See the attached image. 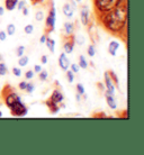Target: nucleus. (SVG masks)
Returning <instances> with one entry per match:
<instances>
[{
	"mask_svg": "<svg viewBox=\"0 0 144 155\" xmlns=\"http://www.w3.org/2000/svg\"><path fill=\"white\" fill-rule=\"evenodd\" d=\"M101 24L104 27L113 34H119L125 31L127 25V8L123 4L110 12L100 16Z\"/></svg>",
	"mask_w": 144,
	"mask_h": 155,
	"instance_id": "nucleus-1",
	"label": "nucleus"
},
{
	"mask_svg": "<svg viewBox=\"0 0 144 155\" xmlns=\"http://www.w3.org/2000/svg\"><path fill=\"white\" fill-rule=\"evenodd\" d=\"M123 4H125V0H94L95 9L100 16Z\"/></svg>",
	"mask_w": 144,
	"mask_h": 155,
	"instance_id": "nucleus-2",
	"label": "nucleus"
},
{
	"mask_svg": "<svg viewBox=\"0 0 144 155\" xmlns=\"http://www.w3.org/2000/svg\"><path fill=\"white\" fill-rule=\"evenodd\" d=\"M55 23H56V9H55L54 4L52 2L49 15H47L46 19H45V26H46V29L49 33H51V31H53L55 29Z\"/></svg>",
	"mask_w": 144,
	"mask_h": 155,
	"instance_id": "nucleus-3",
	"label": "nucleus"
},
{
	"mask_svg": "<svg viewBox=\"0 0 144 155\" xmlns=\"http://www.w3.org/2000/svg\"><path fill=\"white\" fill-rule=\"evenodd\" d=\"M10 110H12V115L15 117H24V116H26L28 113L27 107L24 105L23 101L16 102L15 105H12V107H10Z\"/></svg>",
	"mask_w": 144,
	"mask_h": 155,
	"instance_id": "nucleus-4",
	"label": "nucleus"
},
{
	"mask_svg": "<svg viewBox=\"0 0 144 155\" xmlns=\"http://www.w3.org/2000/svg\"><path fill=\"white\" fill-rule=\"evenodd\" d=\"M104 80H105V88H106V92L109 93V94H113L115 96V92H116V87L114 84L112 78L109 75V72L106 71L105 74H104Z\"/></svg>",
	"mask_w": 144,
	"mask_h": 155,
	"instance_id": "nucleus-5",
	"label": "nucleus"
},
{
	"mask_svg": "<svg viewBox=\"0 0 144 155\" xmlns=\"http://www.w3.org/2000/svg\"><path fill=\"white\" fill-rule=\"evenodd\" d=\"M19 101H22V97L20 96H18L16 92H9L7 93L6 96H5V104H6V106L7 107H12V105H15L16 102H19Z\"/></svg>",
	"mask_w": 144,
	"mask_h": 155,
	"instance_id": "nucleus-6",
	"label": "nucleus"
},
{
	"mask_svg": "<svg viewBox=\"0 0 144 155\" xmlns=\"http://www.w3.org/2000/svg\"><path fill=\"white\" fill-rule=\"evenodd\" d=\"M80 19H81V24L83 26H88L89 25L90 12L88 6H82L81 7V10H80Z\"/></svg>",
	"mask_w": 144,
	"mask_h": 155,
	"instance_id": "nucleus-7",
	"label": "nucleus"
},
{
	"mask_svg": "<svg viewBox=\"0 0 144 155\" xmlns=\"http://www.w3.org/2000/svg\"><path fill=\"white\" fill-rule=\"evenodd\" d=\"M70 60L68 58L65 53H61L59 56V65L61 68V70H63L64 72L70 69Z\"/></svg>",
	"mask_w": 144,
	"mask_h": 155,
	"instance_id": "nucleus-8",
	"label": "nucleus"
},
{
	"mask_svg": "<svg viewBox=\"0 0 144 155\" xmlns=\"http://www.w3.org/2000/svg\"><path fill=\"white\" fill-rule=\"evenodd\" d=\"M74 45H75V42H74V36H70V38L65 41L64 44H63V51L65 54H72L74 51Z\"/></svg>",
	"mask_w": 144,
	"mask_h": 155,
	"instance_id": "nucleus-9",
	"label": "nucleus"
},
{
	"mask_svg": "<svg viewBox=\"0 0 144 155\" xmlns=\"http://www.w3.org/2000/svg\"><path fill=\"white\" fill-rule=\"evenodd\" d=\"M50 99L52 101H54V102H56V104H62L63 100H64V96H63V93L60 91V90L55 89L53 92H52V94H51Z\"/></svg>",
	"mask_w": 144,
	"mask_h": 155,
	"instance_id": "nucleus-10",
	"label": "nucleus"
},
{
	"mask_svg": "<svg viewBox=\"0 0 144 155\" xmlns=\"http://www.w3.org/2000/svg\"><path fill=\"white\" fill-rule=\"evenodd\" d=\"M45 105H46V107L49 108L51 114H58L59 111H60V109H61V107L59 106V104H56V102H54V101H52L50 98L45 101Z\"/></svg>",
	"mask_w": 144,
	"mask_h": 155,
	"instance_id": "nucleus-11",
	"label": "nucleus"
},
{
	"mask_svg": "<svg viewBox=\"0 0 144 155\" xmlns=\"http://www.w3.org/2000/svg\"><path fill=\"white\" fill-rule=\"evenodd\" d=\"M62 12H63V15L65 16V17L71 18V17H73V15H74V7L70 2H66L62 7Z\"/></svg>",
	"mask_w": 144,
	"mask_h": 155,
	"instance_id": "nucleus-12",
	"label": "nucleus"
},
{
	"mask_svg": "<svg viewBox=\"0 0 144 155\" xmlns=\"http://www.w3.org/2000/svg\"><path fill=\"white\" fill-rule=\"evenodd\" d=\"M64 35L66 36V37H70V36H72L74 34V23H72V21H65L64 23Z\"/></svg>",
	"mask_w": 144,
	"mask_h": 155,
	"instance_id": "nucleus-13",
	"label": "nucleus"
},
{
	"mask_svg": "<svg viewBox=\"0 0 144 155\" xmlns=\"http://www.w3.org/2000/svg\"><path fill=\"white\" fill-rule=\"evenodd\" d=\"M105 98H106V102H107V105H108L109 108L113 109V110H116L117 109V101L115 100V98H114L113 94H109V93L106 92Z\"/></svg>",
	"mask_w": 144,
	"mask_h": 155,
	"instance_id": "nucleus-14",
	"label": "nucleus"
},
{
	"mask_svg": "<svg viewBox=\"0 0 144 155\" xmlns=\"http://www.w3.org/2000/svg\"><path fill=\"white\" fill-rule=\"evenodd\" d=\"M118 48H119V42H117V41H112L108 44V53L112 56H116Z\"/></svg>",
	"mask_w": 144,
	"mask_h": 155,
	"instance_id": "nucleus-15",
	"label": "nucleus"
},
{
	"mask_svg": "<svg viewBox=\"0 0 144 155\" xmlns=\"http://www.w3.org/2000/svg\"><path fill=\"white\" fill-rule=\"evenodd\" d=\"M18 0H5V9H7L8 12H12L16 9Z\"/></svg>",
	"mask_w": 144,
	"mask_h": 155,
	"instance_id": "nucleus-16",
	"label": "nucleus"
},
{
	"mask_svg": "<svg viewBox=\"0 0 144 155\" xmlns=\"http://www.w3.org/2000/svg\"><path fill=\"white\" fill-rule=\"evenodd\" d=\"M44 44H46V47L49 48V51H50L51 53H54L55 52V41L54 39L50 38V37L47 36V38Z\"/></svg>",
	"mask_w": 144,
	"mask_h": 155,
	"instance_id": "nucleus-17",
	"label": "nucleus"
},
{
	"mask_svg": "<svg viewBox=\"0 0 144 155\" xmlns=\"http://www.w3.org/2000/svg\"><path fill=\"white\" fill-rule=\"evenodd\" d=\"M78 65L80 66V69H83V70H86L87 68H88V62H87L86 58H85L83 55H80V56H79Z\"/></svg>",
	"mask_w": 144,
	"mask_h": 155,
	"instance_id": "nucleus-18",
	"label": "nucleus"
},
{
	"mask_svg": "<svg viewBox=\"0 0 144 155\" xmlns=\"http://www.w3.org/2000/svg\"><path fill=\"white\" fill-rule=\"evenodd\" d=\"M29 63V58L28 56H20L19 60H18V65L20 66V68H24V66H26Z\"/></svg>",
	"mask_w": 144,
	"mask_h": 155,
	"instance_id": "nucleus-19",
	"label": "nucleus"
},
{
	"mask_svg": "<svg viewBox=\"0 0 144 155\" xmlns=\"http://www.w3.org/2000/svg\"><path fill=\"white\" fill-rule=\"evenodd\" d=\"M6 33H7V35L9 36H12L14 34L16 33V26L14 24H8L7 25V28H6Z\"/></svg>",
	"mask_w": 144,
	"mask_h": 155,
	"instance_id": "nucleus-20",
	"label": "nucleus"
},
{
	"mask_svg": "<svg viewBox=\"0 0 144 155\" xmlns=\"http://www.w3.org/2000/svg\"><path fill=\"white\" fill-rule=\"evenodd\" d=\"M109 72V75H110V78H112V80H113L114 84H115V87H119V80H118V78H117V75L115 74V72L114 71H108Z\"/></svg>",
	"mask_w": 144,
	"mask_h": 155,
	"instance_id": "nucleus-21",
	"label": "nucleus"
},
{
	"mask_svg": "<svg viewBox=\"0 0 144 155\" xmlns=\"http://www.w3.org/2000/svg\"><path fill=\"white\" fill-rule=\"evenodd\" d=\"M65 77H66V80H68V82H69V83H73L74 73L70 70V69H69L68 71H65Z\"/></svg>",
	"mask_w": 144,
	"mask_h": 155,
	"instance_id": "nucleus-22",
	"label": "nucleus"
},
{
	"mask_svg": "<svg viewBox=\"0 0 144 155\" xmlns=\"http://www.w3.org/2000/svg\"><path fill=\"white\" fill-rule=\"evenodd\" d=\"M39 78L41 81H46L47 79H49V72L46 70H42L39 73Z\"/></svg>",
	"mask_w": 144,
	"mask_h": 155,
	"instance_id": "nucleus-23",
	"label": "nucleus"
},
{
	"mask_svg": "<svg viewBox=\"0 0 144 155\" xmlns=\"http://www.w3.org/2000/svg\"><path fill=\"white\" fill-rule=\"evenodd\" d=\"M75 89H77V93H79V94H81V96H85V94H86L85 85L81 84V83H78L77 87H75Z\"/></svg>",
	"mask_w": 144,
	"mask_h": 155,
	"instance_id": "nucleus-24",
	"label": "nucleus"
},
{
	"mask_svg": "<svg viewBox=\"0 0 144 155\" xmlns=\"http://www.w3.org/2000/svg\"><path fill=\"white\" fill-rule=\"evenodd\" d=\"M34 90H35V84H34L33 82H27L26 88H25V91H26L27 93H33L34 92Z\"/></svg>",
	"mask_w": 144,
	"mask_h": 155,
	"instance_id": "nucleus-25",
	"label": "nucleus"
},
{
	"mask_svg": "<svg viewBox=\"0 0 144 155\" xmlns=\"http://www.w3.org/2000/svg\"><path fill=\"white\" fill-rule=\"evenodd\" d=\"M74 42L77 43L78 45H83L85 42H86V38L82 35H77V36H74Z\"/></svg>",
	"mask_w": 144,
	"mask_h": 155,
	"instance_id": "nucleus-26",
	"label": "nucleus"
},
{
	"mask_svg": "<svg viewBox=\"0 0 144 155\" xmlns=\"http://www.w3.org/2000/svg\"><path fill=\"white\" fill-rule=\"evenodd\" d=\"M87 54L89 55L90 58H94L96 55V48H95L94 45H89L88 48H87Z\"/></svg>",
	"mask_w": 144,
	"mask_h": 155,
	"instance_id": "nucleus-27",
	"label": "nucleus"
},
{
	"mask_svg": "<svg viewBox=\"0 0 144 155\" xmlns=\"http://www.w3.org/2000/svg\"><path fill=\"white\" fill-rule=\"evenodd\" d=\"M24 31H25L27 35H31V34H33V31H34V26H33L32 24H28V25H26V26H25V28H24Z\"/></svg>",
	"mask_w": 144,
	"mask_h": 155,
	"instance_id": "nucleus-28",
	"label": "nucleus"
},
{
	"mask_svg": "<svg viewBox=\"0 0 144 155\" xmlns=\"http://www.w3.org/2000/svg\"><path fill=\"white\" fill-rule=\"evenodd\" d=\"M7 66H6V64L4 63V61L2 62H0V75H6L7 74Z\"/></svg>",
	"mask_w": 144,
	"mask_h": 155,
	"instance_id": "nucleus-29",
	"label": "nucleus"
},
{
	"mask_svg": "<svg viewBox=\"0 0 144 155\" xmlns=\"http://www.w3.org/2000/svg\"><path fill=\"white\" fill-rule=\"evenodd\" d=\"M44 17H45V15H44V12H42V10H39V12H36L35 19L37 20V21H42V20H44Z\"/></svg>",
	"mask_w": 144,
	"mask_h": 155,
	"instance_id": "nucleus-30",
	"label": "nucleus"
},
{
	"mask_svg": "<svg viewBox=\"0 0 144 155\" xmlns=\"http://www.w3.org/2000/svg\"><path fill=\"white\" fill-rule=\"evenodd\" d=\"M22 69L20 68H18V66H15V68H12V74L15 75V77H22Z\"/></svg>",
	"mask_w": 144,
	"mask_h": 155,
	"instance_id": "nucleus-31",
	"label": "nucleus"
},
{
	"mask_svg": "<svg viewBox=\"0 0 144 155\" xmlns=\"http://www.w3.org/2000/svg\"><path fill=\"white\" fill-rule=\"evenodd\" d=\"M24 53H25V46L24 45H20V46L17 47V50H16V54H17V56H23Z\"/></svg>",
	"mask_w": 144,
	"mask_h": 155,
	"instance_id": "nucleus-32",
	"label": "nucleus"
},
{
	"mask_svg": "<svg viewBox=\"0 0 144 155\" xmlns=\"http://www.w3.org/2000/svg\"><path fill=\"white\" fill-rule=\"evenodd\" d=\"M70 70L73 72L74 74L79 73V71H80V66L78 64H70Z\"/></svg>",
	"mask_w": 144,
	"mask_h": 155,
	"instance_id": "nucleus-33",
	"label": "nucleus"
},
{
	"mask_svg": "<svg viewBox=\"0 0 144 155\" xmlns=\"http://www.w3.org/2000/svg\"><path fill=\"white\" fill-rule=\"evenodd\" d=\"M34 74H35V72L33 70H28L26 73H25V78H26V80H32L33 78H34Z\"/></svg>",
	"mask_w": 144,
	"mask_h": 155,
	"instance_id": "nucleus-34",
	"label": "nucleus"
},
{
	"mask_svg": "<svg viewBox=\"0 0 144 155\" xmlns=\"http://www.w3.org/2000/svg\"><path fill=\"white\" fill-rule=\"evenodd\" d=\"M25 5H26V1H25V0H20V1H18V2H17V6H16V8H17L18 10H22V9L25 7Z\"/></svg>",
	"mask_w": 144,
	"mask_h": 155,
	"instance_id": "nucleus-35",
	"label": "nucleus"
},
{
	"mask_svg": "<svg viewBox=\"0 0 144 155\" xmlns=\"http://www.w3.org/2000/svg\"><path fill=\"white\" fill-rule=\"evenodd\" d=\"M7 33L5 31H0V41L1 42H5L6 41V38H7Z\"/></svg>",
	"mask_w": 144,
	"mask_h": 155,
	"instance_id": "nucleus-36",
	"label": "nucleus"
},
{
	"mask_svg": "<svg viewBox=\"0 0 144 155\" xmlns=\"http://www.w3.org/2000/svg\"><path fill=\"white\" fill-rule=\"evenodd\" d=\"M47 62H49L47 55H42V58H41V63H42L43 65H45V64H47Z\"/></svg>",
	"mask_w": 144,
	"mask_h": 155,
	"instance_id": "nucleus-37",
	"label": "nucleus"
},
{
	"mask_svg": "<svg viewBox=\"0 0 144 155\" xmlns=\"http://www.w3.org/2000/svg\"><path fill=\"white\" fill-rule=\"evenodd\" d=\"M26 84H27V81H22V82H19L18 88H19L20 90H25V88H26Z\"/></svg>",
	"mask_w": 144,
	"mask_h": 155,
	"instance_id": "nucleus-38",
	"label": "nucleus"
},
{
	"mask_svg": "<svg viewBox=\"0 0 144 155\" xmlns=\"http://www.w3.org/2000/svg\"><path fill=\"white\" fill-rule=\"evenodd\" d=\"M42 70H43V69H42V66H41V65H34V70H33V71H34L36 74H39Z\"/></svg>",
	"mask_w": 144,
	"mask_h": 155,
	"instance_id": "nucleus-39",
	"label": "nucleus"
},
{
	"mask_svg": "<svg viewBox=\"0 0 144 155\" xmlns=\"http://www.w3.org/2000/svg\"><path fill=\"white\" fill-rule=\"evenodd\" d=\"M46 38H47V35L46 34H43V35L41 36V38H39V43H41V44H44L45 41H46Z\"/></svg>",
	"mask_w": 144,
	"mask_h": 155,
	"instance_id": "nucleus-40",
	"label": "nucleus"
},
{
	"mask_svg": "<svg viewBox=\"0 0 144 155\" xmlns=\"http://www.w3.org/2000/svg\"><path fill=\"white\" fill-rule=\"evenodd\" d=\"M22 12H23L24 16H27L28 14H29V10H28V8H26V7H24L23 9H22Z\"/></svg>",
	"mask_w": 144,
	"mask_h": 155,
	"instance_id": "nucleus-41",
	"label": "nucleus"
},
{
	"mask_svg": "<svg viewBox=\"0 0 144 155\" xmlns=\"http://www.w3.org/2000/svg\"><path fill=\"white\" fill-rule=\"evenodd\" d=\"M4 15H5V7L0 6V16H4Z\"/></svg>",
	"mask_w": 144,
	"mask_h": 155,
	"instance_id": "nucleus-42",
	"label": "nucleus"
},
{
	"mask_svg": "<svg viewBox=\"0 0 144 155\" xmlns=\"http://www.w3.org/2000/svg\"><path fill=\"white\" fill-rule=\"evenodd\" d=\"M75 99H77V101H78V102H80V101H81V94L77 93V96H75Z\"/></svg>",
	"mask_w": 144,
	"mask_h": 155,
	"instance_id": "nucleus-43",
	"label": "nucleus"
},
{
	"mask_svg": "<svg viewBox=\"0 0 144 155\" xmlns=\"http://www.w3.org/2000/svg\"><path fill=\"white\" fill-rule=\"evenodd\" d=\"M2 61H4V58H2V55L0 53V62H2Z\"/></svg>",
	"mask_w": 144,
	"mask_h": 155,
	"instance_id": "nucleus-44",
	"label": "nucleus"
},
{
	"mask_svg": "<svg viewBox=\"0 0 144 155\" xmlns=\"http://www.w3.org/2000/svg\"><path fill=\"white\" fill-rule=\"evenodd\" d=\"M75 2H82V0H75Z\"/></svg>",
	"mask_w": 144,
	"mask_h": 155,
	"instance_id": "nucleus-45",
	"label": "nucleus"
},
{
	"mask_svg": "<svg viewBox=\"0 0 144 155\" xmlns=\"http://www.w3.org/2000/svg\"><path fill=\"white\" fill-rule=\"evenodd\" d=\"M51 1H53V0H51Z\"/></svg>",
	"mask_w": 144,
	"mask_h": 155,
	"instance_id": "nucleus-46",
	"label": "nucleus"
}]
</instances>
